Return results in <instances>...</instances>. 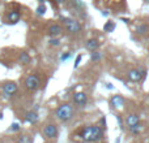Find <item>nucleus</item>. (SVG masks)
<instances>
[{"label":"nucleus","instance_id":"nucleus-1","mask_svg":"<svg viewBox=\"0 0 149 143\" xmlns=\"http://www.w3.org/2000/svg\"><path fill=\"white\" fill-rule=\"evenodd\" d=\"M80 137L85 142H97L100 139H102L103 129L101 126H85L80 131Z\"/></svg>","mask_w":149,"mask_h":143},{"label":"nucleus","instance_id":"nucleus-2","mask_svg":"<svg viewBox=\"0 0 149 143\" xmlns=\"http://www.w3.org/2000/svg\"><path fill=\"white\" fill-rule=\"evenodd\" d=\"M73 116V107L71 104H63L56 109V117L60 121H68Z\"/></svg>","mask_w":149,"mask_h":143},{"label":"nucleus","instance_id":"nucleus-3","mask_svg":"<svg viewBox=\"0 0 149 143\" xmlns=\"http://www.w3.org/2000/svg\"><path fill=\"white\" fill-rule=\"evenodd\" d=\"M64 20V23H65V28L67 30L70 31L71 34H79L81 31V23L76 20H72V18H63Z\"/></svg>","mask_w":149,"mask_h":143},{"label":"nucleus","instance_id":"nucleus-4","mask_svg":"<svg viewBox=\"0 0 149 143\" xmlns=\"http://www.w3.org/2000/svg\"><path fill=\"white\" fill-rule=\"evenodd\" d=\"M39 85H41V81H39V78L36 76V74H30V76L26 77L25 87L29 90V91H34V90H37L39 87Z\"/></svg>","mask_w":149,"mask_h":143},{"label":"nucleus","instance_id":"nucleus-5","mask_svg":"<svg viewBox=\"0 0 149 143\" xmlns=\"http://www.w3.org/2000/svg\"><path fill=\"white\" fill-rule=\"evenodd\" d=\"M18 90V86L16 82H7V83L3 86V92H4V95H7V96H13V95L17 92Z\"/></svg>","mask_w":149,"mask_h":143},{"label":"nucleus","instance_id":"nucleus-6","mask_svg":"<svg viewBox=\"0 0 149 143\" xmlns=\"http://www.w3.org/2000/svg\"><path fill=\"white\" fill-rule=\"evenodd\" d=\"M43 135L46 137V138L49 139H54L58 137V128L55 125H52V124H50V125L45 126L43 129Z\"/></svg>","mask_w":149,"mask_h":143},{"label":"nucleus","instance_id":"nucleus-7","mask_svg":"<svg viewBox=\"0 0 149 143\" xmlns=\"http://www.w3.org/2000/svg\"><path fill=\"white\" fill-rule=\"evenodd\" d=\"M86 94L85 92H76V94H73V103L77 105H85L86 104Z\"/></svg>","mask_w":149,"mask_h":143},{"label":"nucleus","instance_id":"nucleus-8","mask_svg":"<svg viewBox=\"0 0 149 143\" xmlns=\"http://www.w3.org/2000/svg\"><path fill=\"white\" fill-rule=\"evenodd\" d=\"M62 33H63V28L60 25H58V23H55V25H51L49 28V34L51 36H58V35H60Z\"/></svg>","mask_w":149,"mask_h":143},{"label":"nucleus","instance_id":"nucleus-9","mask_svg":"<svg viewBox=\"0 0 149 143\" xmlns=\"http://www.w3.org/2000/svg\"><path fill=\"white\" fill-rule=\"evenodd\" d=\"M20 17H21V13L18 12V10H10V12L8 13V16H7L8 21H9V23H16V22H18Z\"/></svg>","mask_w":149,"mask_h":143},{"label":"nucleus","instance_id":"nucleus-10","mask_svg":"<svg viewBox=\"0 0 149 143\" xmlns=\"http://www.w3.org/2000/svg\"><path fill=\"white\" fill-rule=\"evenodd\" d=\"M128 78L134 82H139L141 79V70H137V69H132L128 72Z\"/></svg>","mask_w":149,"mask_h":143},{"label":"nucleus","instance_id":"nucleus-11","mask_svg":"<svg viewBox=\"0 0 149 143\" xmlns=\"http://www.w3.org/2000/svg\"><path fill=\"white\" fill-rule=\"evenodd\" d=\"M25 120L30 124H36L37 121H38V113H37L36 111H30V112L26 113Z\"/></svg>","mask_w":149,"mask_h":143},{"label":"nucleus","instance_id":"nucleus-12","mask_svg":"<svg viewBox=\"0 0 149 143\" xmlns=\"http://www.w3.org/2000/svg\"><path fill=\"white\" fill-rule=\"evenodd\" d=\"M98 47H100V42L97 39H89L86 42V50H89V51H97Z\"/></svg>","mask_w":149,"mask_h":143},{"label":"nucleus","instance_id":"nucleus-13","mask_svg":"<svg viewBox=\"0 0 149 143\" xmlns=\"http://www.w3.org/2000/svg\"><path fill=\"white\" fill-rule=\"evenodd\" d=\"M139 122H140V117L137 115H130V116H127V118H126V124L128 126L136 125V124H139Z\"/></svg>","mask_w":149,"mask_h":143},{"label":"nucleus","instance_id":"nucleus-14","mask_svg":"<svg viewBox=\"0 0 149 143\" xmlns=\"http://www.w3.org/2000/svg\"><path fill=\"white\" fill-rule=\"evenodd\" d=\"M124 103V99L120 96V95H114L111 98V105L113 107H122Z\"/></svg>","mask_w":149,"mask_h":143},{"label":"nucleus","instance_id":"nucleus-15","mask_svg":"<svg viewBox=\"0 0 149 143\" xmlns=\"http://www.w3.org/2000/svg\"><path fill=\"white\" fill-rule=\"evenodd\" d=\"M20 63L22 65H26L30 63V55L28 52H21L20 54Z\"/></svg>","mask_w":149,"mask_h":143},{"label":"nucleus","instance_id":"nucleus-16","mask_svg":"<svg viewBox=\"0 0 149 143\" xmlns=\"http://www.w3.org/2000/svg\"><path fill=\"white\" fill-rule=\"evenodd\" d=\"M148 31H149V26L145 25V23H143V25L137 26V29H136V33L140 34V35H144V34H147Z\"/></svg>","mask_w":149,"mask_h":143},{"label":"nucleus","instance_id":"nucleus-17","mask_svg":"<svg viewBox=\"0 0 149 143\" xmlns=\"http://www.w3.org/2000/svg\"><path fill=\"white\" fill-rule=\"evenodd\" d=\"M114 29H115V22H113V21L106 22L105 26H103V30H105L106 33H111V31H114Z\"/></svg>","mask_w":149,"mask_h":143},{"label":"nucleus","instance_id":"nucleus-18","mask_svg":"<svg viewBox=\"0 0 149 143\" xmlns=\"http://www.w3.org/2000/svg\"><path fill=\"white\" fill-rule=\"evenodd\" d=\"M18 143H33V139H31L30 135L25 134V135H21L18 138Z\"/></svg>","mask_w":149,"mask_h":143},{"label":"nucleus","instance_id":"nucleus-19","mask_svg":"<svg viewBox=\"0 0 149 143\" xmlns=\"http://www.w3.org/2000/svg\"><path fill=\"white\" fill-rule=\"evenodd\" d=\"M140 130H141V125H140V122H139V124H136V125L130 126V131H131L132 134H139V133H140Z\"/></svg>","mask_w":149,"mask_h":143},{"label":"nucleus","instance_id":"nucleus-20","mask_svg":"<svg viewBox=\"0 0 149 143\" xmlns=\"http://www.w3.org/2000/svg\"><path fill=\"white\" fill-rule=\"evenodd\" d=\"M90 59H92V61H98V60L102 59V55H101L98 51H93V54H92V56H90Z\"/></svg>","mask_w":149,"mask_h":143},{"label":"nucleus","instance_id":"nucleus-21","mask_svg":"<svg viewBox=\"0 0 149 143\" xmlns=\"http://www.w3.org/2000/svg\"><path fill=\"white\" fill-rule=\"evenodd\" d=\"M46 10H47V9H46V7H45L43 4H41V5H39L38 8H37V13H38L39 16L45 14V12H46Z\"/></svg>","mask_w":149,"mask_h":143},{"label":"nucleus","instance_id":"nucleus-22","mask_svg":"<svg viewBox=\"0 0 149 143\" xmlns=\"http://www.w3.org/2000/svg\"><path fill=\"white\" fill-rule=\"evenodd\" d=\"M10 130H12V131H18V130H20V124L13 122L12 126H10Z\"/></svg>","mask_w":149,"mask_h":143},{"label":"nucleus","instance_id":"nucleus-23","mask_svg":"<svg viewBox=\"0 0 149 143\" xmlns=\"http://www.w3.org/2000/svg\"><path fill=\"white\" fill-rule=\"evenodd\" d=\"M81 59H82L81 55H79V56L76 57V60H74V65H73V68H77V67H79V64H80V61H81Z\"/></svg>","mask_w":149,"mask_h":143},{"label":"nucleus","instance_id":"nucleus-24","mask_svg":"<svg viewBox=\"0 0 149 143\" xmlns=\"http://www.w3.org/2000/svg\"><path fill=\"white\" fill-rule=\"evenodd\" d=\"M50 44L56 47V46H59V41H58V39H51V41H50Z\"/></svg>","mask_w":149,"mask_h":143},{"label":"nucleus","instance_id":"nucleus-25","mask_svg":"<svg viewBox=\"0 0 149 143\" xmlns=\"http://www.w3.org/2000/svg\"><path fill=\"white\" fill-rule=\"evenodd\" d=\"M70 57H71V54H70V52H68V54H64V55L62 56V61H65V60L70 59Z\"/></svg>","mask_w":149,"mask_h":143},{"label":"nucleus","instance_id":"nucleus-26","mask_svg":"<svg viewBox=\"0 0 149 143\" xmlns=\"http://www.w3.org/2000/svg\"><path fill=\"white\" fill-rule=\"evenodd\" d=\"M101 124H102V126H101V128L105 129V128H106V120H105V117L101 118Z\"/></svg>","mask_w":149,"mask_h":143},{"label":"nucleus","instance_id":"nucleus-27","mask_svg":"<svg viewBox=\"0 0 149 143\" xmlns=\"http://www.w3.org/2000/svg\"><path fill=\"white\" fill-rule=\"evenodd\" d=\"M55 3H58V4H62V3H64L65 0H54Z\"/></svg>","mask_w":149,"mask_h":143},{"label":"nucleus","instance_id":"nucleus-28","mask_svg":"<svg viewBox=\"0 0 149 143\" xmlns=\"http://www.w3.org/2000/svg\"><path fill=\"white\" fill-rule=\"evenodd\" d=\"M38 1L41 3V4H43V3H45V0H38Z\"/></svg>","mask_w":149,"mask_h":143},{"label":"nucleus","instance_id":"nucleus-29","mask_svg":"<svg viewBox=\"0 0 149 143\" xmlns=\"http://www.w3.org/2000/svg\"><path fill=\"white\" fill-rule=\"evenodd\" d=\"M1 118H3V113L0 112V120H1Z\"/></svg>","mask_w":149,"mask_h":143},{"label":"nucleus","instance_id":"nucleus-30","mask_svg":"<svg viewBox=\"0 0 149 143\" xmlns=\"http://www.w3.org/2000/svg\"><path fill=\"white\" fill-rule=\"evenodd\" d=\"M147 1H149V0H147Z\"/></svg>","mask_w":149,"mask_h":143}]
</instances>
